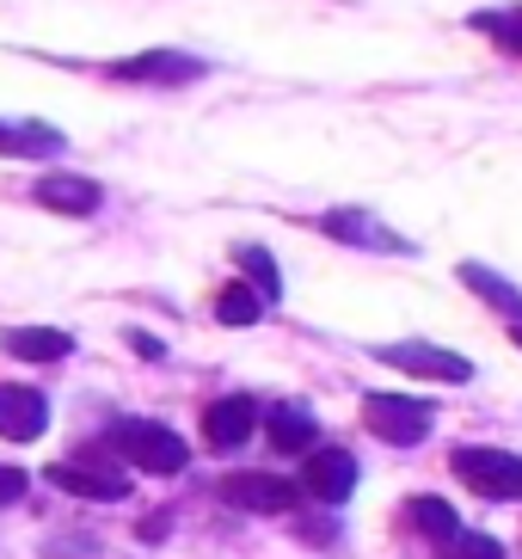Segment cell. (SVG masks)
<instances>
[{"label":"cell","instance_id":"6da1fadb","mask_svg":"<svg viewBox=\"0 0 522 559\" xmlns=\"http://www.w3.org/2000/svg\"><path fill=\"white\" fill-rule=\"evenodd\" d=\"M105 449H111L117 461L142 467V474H179L185 461H191L185 437L179 430H166L161 418H117V425L105 430Z\"/></svg>","mask_w":522,"mask_h":559},{"label":"cell","instance_id":"7a4b0ae2","mask_svg":"<svg viewBox=\"0 0 522 559\" xmlns=\"http://www.w3.org/2000/svg\"><path fill=\"white\" fill-rule=\"evenodd\" d=\"M449 474H455L474 498H498V504L522 498V455H510V449L467 443V449H455V455H449Z\"/></svg>","mask_w":522,"mask_h":559},{"label":"cell","instance_id":"3957f363","mask_svg":"<svg viewBox=\"0 0 522 559\" xmlns=\"http://www.w3.org/2000/svg\"><path fill=\"white\" fill-rule=\"evenodd\" d=\"M430 425H437V406L430 400H412V394H369L363 400V430L381 437V443H393V449L425 443Z\"/></svg>","mask_w":522,"mask_h":559},{"label":"cell","instance_id":"277c9868","mask_svg":"<svg viewBox=\"0 0 522 559\" xmlns=\"http://www.w3.org/2000/svg\"><path fill=\"white\" fill-rule=\"evenodd\" d=\"M203 74H210V62L191 50H142L123 62H105V81L117 86H197Z\"/></svg>","mask_w":522,"mask_h":559},{"label":"cell","instance_id":"5b68a950","mask_svg":"<svg viewBox=\"0 0 522 559\" xmlns=\"http://www.w3.org/2000/svg\"><path fill=\"white\" fill-rule=\"evenodd\" d=\"M49 479H56L62 492H74V498H93V504H117V498L130 492V479H123V467L111 461V449H105V443L81 449L74 461H56Z\"/></svg>","mask_w":522,"mask_h":559},{"label":"cell","instance_id":"8992f818","mask_svg":"<svg viewBox=\"0 0 522 559\" xmlns=\"http://www.w3.org/2000/svg\"><path fill=\"white\" fill-rule=\"evenodd\" d=\"M376 362H388V369H400V376H418V381H442V388H461V381H474V362L461 357V350L425 345V338L376 345Z\"/></svg>","mask_w":522,"mask_h":559},{"label":"cell","instance_id":"52a82bcc","mask_svg":"<svg viewBox=\"0 0 522 559\" xmlns=\"http://www.w3.org/2000/svg\"><path fill=\"white\" fill-rule=\"evenodd\" d=\"M308 498H320V504H344V498L357 492V461L344 455V449H327L313 443L308 461H301V479H295Z\"/></svg>","mask_w":522,"mask_h":559},{"label":"cell","instance_id":"ba28073f","mask_svg":"<svg viewBox=\"0 0 522 559\" xmlns=\"http://www.w3.org/2000/svg\"><path fill=\"white\" fill-rule=\"evenodd\" d=\"M222 498H228L234 510L283 516V510L301 504V486H295V479H277V474H228V479H222Z\"/></svg>","mask_w":522,"mask_h":559},{"label":"cell","instance_id":"9c48e42d","mask_svg":"<svg viewBox=\"0 0 522 559\" xmlns=\"http://www.w3.org/2000/svg\"><path fill=\"white\" fill-rule=\"evenodd\" d=\"M252 430H259V400H252V394H228V400H215V406L203 412V443H210L215 455L246 449Z\"/></svg>","mask_w":522,"mask_h":559},{"label":"cell","instance_id":"30bf717a","mask_svg":"<svg viewBox=\"0 0 522 559\" xmlns=\"http://www.w3.org/2000/svg\"><path fill=\"white\" fill-rule=\"evenodd\" d=\"M49 430V400L37 394V388H0V437L7 443H37Z\"/></svg>","mask_w":522,"mask_h":559},{"label":"cell","instance_id":"8fae6325","mask_svg":"<svg viewBox=\"0 0 522 559\" xmlns=\"http://www.w3.org/2000/svg\"><path fill=\"white\" fill-rule=\"evenodd\" d=\"M320 234H332L344 247H369V252H412V240H400L393 228H381L376 215H363V210H327Z\"/></svg>","mask_w":522,"mask_h":559},{"label":"cell","instance_id":"7c38bea8","mask_svg":"<svg viewBox=\"0 0 522 559\" xmlns=\"http://www.w3.org/2000/svg\"><path fill=\"white\" fill-rule=\"evenodd\" d=\"M32 198L56 215H93L105 203V185L98 179H81V173H49V179L32 185Z\"/></svg>","mask_w":522,"mask_h":559},{"label":"cell","instance_id":"4fadbf2b","mask_svg":"<svg viewBox=\"0 0 522 559\" xmlns=\"http://www.w3.org/2000/svg\"><path fill=\"white\" fill-rule=\"evenodd\" d=\"M68 135L56 130V123H44V117H0V154L7 160H49V154H62Z\"/></svg>","mask_w":522,"mask_h":559},{"label":"cell","instance_id":"5bb4252c","mask_svg":"<svg viewBox=\"0 0 522 559\" xmlns=\"http://www.w3.org/2000/svg\"><path fill=\"white\" fill-rule=\"evenodd\" d=\"M0 350L19 362H62L74 350V332H56V326H13L0 332Z\"/></svg>","mask_w":522,"mask_h":559},{"label":"cell","instance_id":"9a60e30c","mask_svg":"<svg viewBox=\"0 0 522 559\" xmlns=\"http://www.w3.org/2000/svg\"><path fill=\"white\" fill-rule=\"evenodd\" d=\"M264 430H271V449L277 455H308L313 443H320V425H313L308 406H271V418H264Z\"/></svg>","mask_w":522,"mask_h":559},{"label":"cell","instance_id":"2e32d148","mask_svg":"<svg viewBox=\"0 0 522 559\" xmlns=\"http://www.w3.org/2000/svg\"><path fill=\"white\" fill-rule=\"evenodd\" d=\"M461 283H467L479 301H491L505 320H517V326H522V289H517L510 277H498L491 264H474V259H467V264H461Z\"/></svg>","mask_w":522,"mask_h":559},{"label":"cell","instance_id":"e0dca14e","mask_svg":"<svg viewBox=\"0 0 522 559\" xmlns=\"http://www.w3.org/2000/svg\"><path fill=\"white\" fill-rule=\"evenodd\" d=\"M406 523L418 528V535H425V542H455L461 535V516L449 504H442V498H406Z\"/></svg>","mask_w":522,"mask_h":559},{"label":"cell","instance_id":"ac0fdd59","mask_svg":"<svg viewBox=\"0 0 522 559\" xmlns=\"http://www.w3.org/2000/svg\"><path fill=\"white\" fill-rule=\"evenodd\" d=\"M467 25L486 32L498 50L522 56V0H517V7H479V13H467Z\"/></svg>","mask_w":522,"mask_h":559},{"label":"cell","instance_id":"d6986e66","mask_svg":"<svg viewBox=\"0 0 522 559\" xmlns=\"http://www.w3.org/2000/svg\"><path fill=\"white\" fill-rule=\"evenodd\" d=\"M259 313H264V296L252 283H222V296H215V320L222 326H252Z\"/></svg>","mask_w":522,"mask_h":559},{"label":"cell","instance_id":"ffe728a7","mask_svg":"<svg viewBox=\"0 0 522 559\" xmlns=\"http://www.w3.org/2000/svg\"><path fill=\"white\" fill-rule=\"evenodd\" d=\"M234 259H240V271L252 277V289H259L264 308H271V301L283 296V271H277V259H271L264 247H234Z\"/></svg>","mask_w":522,"mask_h":559},{"label":"cell","instance_id":"44dd1931","mask_svg":"<svg viewBox=\"0 0 522 559\" xmlns=\"http://www.w3.org/2000/svg\"><path fill=\"white\" fill-rule=\"evenodd\" d=\"M442 559H505V542H491V535L461 528L455 542H442Z\"/></svg>","mask_w":522,"mask_h":559},{"label":"cell","instance_id":"7402d4cb","mask_svg":"<svg viewBox=\"0 0 522 559\" xmlns=\"http://www.w3.org/2000/svg\"><path fill=\"white\" fill-rule=\"evenodd\" d=\"M25 486H32V479L19 474V467H0V510L19 504V498H25Z\"/></svg>","mask_w":522,"mask_h":559},{"label":"cell","instance_id":"603a6c76","mask_svg":"<svg viewBox=\"0 0 522 559\" xmlns=\"http://www.w3.org/2000/svg\"><path fill=\"white\" fill-rule=\"evenodd\" d=\"M510 338H517V345H522V326H517V332H510Z\"/></svg>","mask_w":522,"mask_h":559}]
</instances>
